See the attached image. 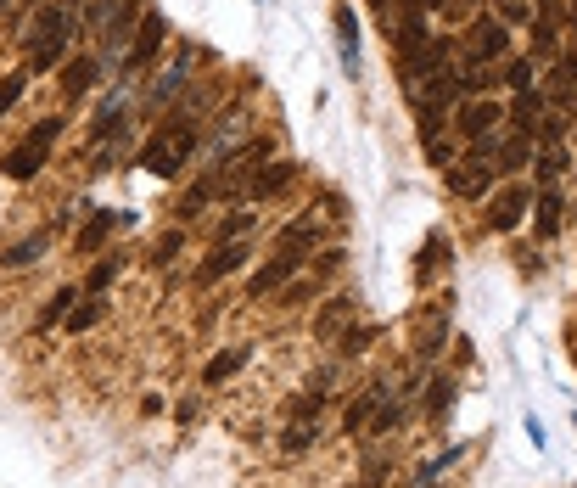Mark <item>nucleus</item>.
Masks as SVG:
<instances>
[{"label": "nucleus", "instance_id": "aec40b11", "mask_svg": "<svg viewBox=\"0 0 577 488\" xmlns=\"http://www.w3.org/2000/svg\"><path fill=\"white\" fill-rule=\"evenodd\" d=\"M533 62H561V29H555V17H533Z\"/></svg>", "mask_w": 577, "mask_h": 488}, {"label": "nucleus", "instance_id": "f8f14e48", "mask_svg": "<svg viewBox=\"0 0 577 488\" xmlns=\"http://www.w3.org/2000/svg\"><path fill=\"white\" fill-rule=\"evenodd\" d=\"M561 219H566L561 186H538V197H533V230L549 242V236H561Z\"/></svg>", "mask_w": 577, "mask_h": 488}, {"label": "nucleus", "instance_id": "de8ad7c7", "mask_svg": "<svg viewBox=\"0 0 577 488\" xmlns=\"http://www.w3.org/2000/svg\"><path fill=\"white\" fill-rule=\"evenodd\" d=\"M561 17H566V23L577 29V0H566V12H561Z\"/></svg>", "mask_w": 577, "mask_h": 488}, {"label": "nucleus", "instance_id": "bb28decb", "mask_svg": "<svg viewBox=\"0 0 577 488\" xmlns=\"http://www.w3.org/2000/svg\"><path fill=\"white\" fill-rule=\"evenodd\" d=\"M533 73H538L533 57H505V62H499V85H505V90H527V85H533Z\"/></svg>", "mask_w": 577, "mask_h": 488}, {"label": "nucleus", "instance_id": "473e14b6", "mask_svg": "<svg viewBox=\"0 0 577 488\" xmlns=\"http://www.w3.org/2000/svg\"><path fill=\"white\" fill-rule=\"evenodd\" d=\"M23 90H29V68H17V73H6V79H0V118L12 113L17 101H23Z\"/></svg>", "mask_w": 577, "mask_h": 488}, {"label": "nucleus", "instance_id": "c9c22d12", "mask_svg": "<svg viewBox=\"0 0 577 488\" xmlns=\"http://www.w3.org/2000/svg\"><path fill=\"white\" fill-rule=\"evenodd\" d=\"M118 270H124V264H118V259H101L96 270L85 275V292H90V298H101V292H107V287H113V281H118Z\"/></svg>", "mask_w": 577, "mask_h": 488}, {"label": "nucleus", "instance_id": "412c9836", "mask_svg": "<svg viewBox=\"0 0 577 488\" xmlns=\"http://www.w3.org/2000/svg\"><path fill=\"white\" fill-rule=\"evenodd\" d=\"M348 320H353V298H331V303L320 309V320H314V337H325V343H331V337H337Z\"/></svg>", "mask_w": 577, "mask_h": 488}, {"label": "nucleus", "instance_id": "ea45409f", "mask_svg": "<svg viewBox=\"0 0 577 488\" xmlns=\"http://www.w3.org/2000/svg\"><path fill=\"white\" fill-rule=\"evenodd\" d=\"M342 264H348V253H342V247H325L320 259H314V275H320V281H331V275H337Z\"/></svg>", "mask_w": 577, "mask_h": 488}, {"label": "nucleus", "instance_id": "9b49d317", "mask_svg": "<svg viewBox=\"0 0 577 488\" xmlns=\"http://www.w3.org/2000/svg\"><path fill=\"white\" fill-rule=\"evenodd\" d=\"M247 259H253V247H247V242L213 247L208 259H202V270H197V287H213V281H225V275H230V270H241Z\"/></svg>", "mask_w": 577, "mask_h": 488}, {"label": "nucleus", "instance_id": "a878e982", "mask_svg": "<svg viewBox=\"0 0 577 488\" xmlns=\"http://www.w3.org/2000/svg\"><path fill=\"white\" fill-rule=\"evenodd\" d=\"M118 225H124V214H96L85 230H79V253H101V242H107Z\"/></svg>", "mask_w": 577, "mask_h": 488}, {"label": "nucleus", "instance_id": "1a4fd4ad", "mask_svg": "<svg viewBox=\"0 0 577 488\" xmlns=\"http://www.w3.org/2000/svg\"><path fill=\"white\" fill-rule=\"evenodd\" d=\"M454 51H460V45L454 40H426V45H415V51H404V57H393L398 62V79H404V85H421L426 73H437V68H449L454 62Z\"/></svg>", "mask_w": 577, "mask_h": 488}, {"label": "nucleus", "instance_id": "20e7f679", "mask_svg": "<svg viewBox=\"0 0 577 488\" xmlns=\"http://www.w3.org/2000/svg\"><path fill=\"white\" fill-rule=\"evenodd\" d=\"M527 208H533V186L527 180H505V186L488 197V230L493 236H510V230H521V219H527Z\"/></svg>", "mask_w": 577, "mask_h": 488}, {"label": "nucleus", "instance_id": "37998d69", "mask_svg": "<svg viewBox=\"0 0 577 488\" xmlns=\"http://www.w3.org/2000/svg\"><path fill=\"white\" fill-rule=\"evenodd\" d=\"M443 12L454 17V23H465V17H477V0H437Z\"/></svg>", "mask_w": 577, "mask_h": 488}, {"label": "nucleus", "instance_id": "58836bf2", "mask_svg": "<svg viewBox=\"0 0 577 488\" xmlns=\"http://www.w3.org/2000/svg\"><path fill=\"white\" fill-rule=\"evenodd\" d=\"M443 337H449V320H432V326H426V337H421V348H415V354H421V365H432V354L443 348Z\"/></svg>", "mask_w": 577, "mask_h": 488}, {"label": "nucleus", "instance_id": "2eb2a0df", "mask_svg": "<svg viewBox=\"0 0 577 488\" xmlns=\"http://www.w3.org/2000/svg\"><path fill=\"white\" fill-rule=\"evenodd\" d=\"M45 158H51V152H45V146L23 141V146H12V152H6V158H0V174H6V180H34V174L45 169Z\"/></svg>", "mask_w": 577, "mask_h": 488}, {"label": "nucleus", "instance_id": "c03bdc74", "mask_svg": "<svg viewBox=\"0 0 577 488\" xmlns=\"http://www.w3.org/2000/svg\"><path fill=\"white\" fill-rule=\"evenodd\" d=\"M381 477H387V460H365V477H359V488H381Z\"/></svg>", "mask_w": 577, "mask_h": 488}, {"label": "nucleus", "instance_id": "9d476101", "mask_svg": "<svg viewBox=\"0 0 577 488\" xmlns=\"http://www.w3.org/2000/svg\"><path fill=\"white\" fill-rule=\"evenodd\" d=\"M292 180H297V163H286V158L258 163V169L247 174V202H275L281 191H292Z\"/></svg>", "mask_w": 577, "mask_h": 488}, {"label": "nucleus", "instance_id": "f257e3e1", "mask_svg": "<svg viewBox=\"0 0 577 488\" xmlns=\"http://www.w3.org/2000/svg\"><path fill=\"white\" fill-rule=\"evenodd\" d=\"M68 40H73V12L62 0L40 6L23 29V57H29V73H51L62 57H68Z\"/></svg>", "mask_w": 577, "mask_h": 488}, {"label": "nucleus", "instance_id": "09e8293b", "mask_svg": "<svg viewBox=\"0 0 577 488\" xmlns=\"http://www.w3.org/2000/svg\"><path fill=\"white\" fill-rule=\"evenodd\" d=\"M62 6H68V12H73V6H85V0H62Z\"/></svg>", "mask_w": 577, "mask_h": 488}, {"label": "nucleus", "instance_id": "4c0bfd02", "mask_svg": "<svg viewBox=\"0 0 577 488\" xmlns=\"http://www.w3.org/2000/svg\"><path fill=\"white\" fill-rule=\"evenodd\" d=\"M57 135H62V113H51V118H40V124H29V135H23V141H34V146H45V152H51V146H57Z\"/></svg>", "mask_w": 577, "mask_h": 488}, {"label": "nucleus", "instance_id": "cd10ccee", "mask_svg": "<svg viewBox=\"0 0 577 488\" xmlns=\"http://www.w3.org/2000/svg\"><path fill=\"white\" fill-rule=\"evenodd\" d=\"M101 315H107V303L85 292V298H79V303L68 309V320H62V326H68V331H90V326H101Z\"/></svg>", "mask_w": 577, "mask_h": 488}, {"label": "nucleus", "instance_id": "c85d7f7f", "mask_svg": "<svg viewBox=\"0 0 577 488\" xmlns=\"http://www.w3.org/2000/svg\"><path fill=\"white\" fill-rule=\"evenodd\" d=\"M314 444H320V432H314V421H292V427L281 432V449H286V455H309Z\"/></svg>", "mask_w": 577, "mask_h": 488}, {"label": "nucleus", "instance_id": "39448f33", "mask_svg": "<svg viewBox=\"0 0 577 488\" xmlns=\"http://www.w3.org/2000/svg\"><path fill=\"white\" fill-rule=\"evenodd\" d=\"M409 101H415V107H432V113H443L449 118L454 107H460L465 101V85H460V68H437V73H426L421 85H409Z\"/></svg>", "mask_w": 577, "mask_h": 488}, {"label": "nucleus", "instance_id": "f704fd0d", "mask_svg": "<svg viewBox=\"0 0 577 488\" xmlns=\"http://www.w3.org/2000/svg\"><path fill=\"white\" fill-rule=\"evenodd\" d=\"M253 225H258V219L247 214V208H236V214H225L219 225H213V236H225V242H241V236H247Z\"/></svg>", "mask_w": 577, "mask_h": 488}, {"label": "nucleus", "instance_id": "f03ea898", "mask_svg": "<svg viewBox=\"0 0 577 488\" xmlns=\"http://www.w3.org/2000/svg\"><path fill=\"white\" fill-rule=\"evenodd\" d=\"M309 264V247L297 242H275V253L264 259V270H253V281H247V292L253 298H269V292H286L297 281V270Z\"/></svg>", "mask_w": 577, "mask_h": 488}, {"label": "nucleus", "instance_id": "5701e85b", "mask_svg": "<svg viewBox=\"0 0 577 488\" xmlns=\"http://www.w3.org/2000/svg\"><path fill=\"white\" fill-rule=\"evenodd\" d=\"M45 247H51V236H29V242H17V247H6L0 253V270H23V264H34V259H45Z\"/></svg>", "mask_w": 577, "mask_h": 488}, {"label": "nucleus", "instance_id": "79ce46f5", "mask_svg": "<svg viewBox=\"0 0 577 488\" xmlns=\"http://www.w3.org/2000/svg\"><path fill=\"white\" fill-rule=\"evenodd\" d=\"M426 163H432V169H454V146L449 141H426Z\"/></svg>", "mask_w": 577, "mask_h": 488}, {"label": "nucleus", "instance_id": "f3484780", "mask_svg": "<svg viewBox=\"0 0 577 488\" xmlns=\"http://www.w3.org/2000/svg\"><path fill=\"white\" fill-rule=\"evenodd\" d=\"M527 146H533V135L510 124V130L499 135V141H493V163H499V174H516L521 163H527Z\"/></svg>", "mask_w": 577, "mask_h": 488}, {"label": "nucleus", "instance_id": "2f4dec72", "mask_svg": "<svg viewBox=\"0 0 577 488\" xmlns=\"http://www.w3.org/2000/svg\"><path fill=\"white\" fill-rule=\"evenodd\" d=\"M370 343H376V326H348V331L337 337V354H342V359H359Z\"/></svg>", "mask_w": 577, "mask_h": 488}, {"label": "nucleus", "instance_id": "c756f323", "mask_svg": "<svg viewBox=\"0 0 577 488\" xmlns=\"http://www.w3.org/2000/svg\"><path fill=\"white\" fill-rule=\"evenodd\" d=\"M73 303H79V292H73V287H57V292H51V298H45V309H40V331L57 326V320H68Z\"/></svg>", "mask_w": 577, "mask_h": 488}, {"label": "nucleus", "instance_id": "8fccbe9b", "mask_svg": "<svg viewBox=\"0 0 577 488\" xmlns=\"http://www.w3.org/2000/svg\"><path fill=\"white\" fill-rule=\"evenodd\" d=\"M0 6H12V0H0Z\"/></svg>", "mask_w": 577, "mask_h": 488}, {"label": "nucleus", "instance_id": "72a5a7b5", "mask_svg": "<svg viewBox=\"0 0 577 488\" xmlns=\"http://www.w3.org/2000/svg\"><path fill=\"white\" fill-rule=\"evenodd\" d=\"M449 410H454V382H432V388H426V416L443 421Z\"/></svg>", "mask_w": 577, "mask_h": 488}, {"label": "nucleus", "instance_id": "423d86ee", "mask_svg": "<svg viewBox=\"0 0 577 488\" xmlns=\"http://www.w3.org/2000/svg\"><path fill=\"white\" fill-rule=\"evenodd\" d=\"M499 124H505V107L493 96H465L460 107H454V130H460V141H488V135H499Z\"/></svg>", "mask_w": 577, "mask_h": 488}, {"label": "nucleus", "instance_id": "e433bc0d", "mask_svg": "<svg viewBox=\"0 0 577 488\" xmlns=\"http://www.w3.org/2000/svg\"><path fill=\"white\" fill-rule=\"evenodd\" d=\"M398 421H404V399H381V404H376V416H370V432L381 438V432H393Z\"/></svg>", "mask_w": 577, "mask_h": 488}, {"label": "nucleus", "instance_id": "dca6fc26", "mask_svg": "<svg viewBox=\"0 0 577 488\" xmlns=\"http://www.w3.org/2000/svg\"><path fill=\"white\" fill-rule=\"evenodd\" d=\"M185 79H191V51H185L180 62H174V68H163L152 79V90H146V101H152V107H169L174 96H185Z\"/></svg>", "mask_w": 577, "mask_h": 488}, {"label": "nucleus", "instance_id": "a18cd8bd", "mask_svg": "<svg viewBox=\"0 0 577 488\" xmlns=\"http://www.w3.org/2000/svg\"><path fill=\"white\" fill-rule=\"evenodd\" d=\"M499 23H527V6H521V0H505V6H499Z\"/></svg>", "mask_w": 577, "mask_h": 488}, {"label": "nucleus", "instance_id": "b1692460", "mask_svg": "<svg viewBox=\"0 0 577 488\" xmlns=\"http://www.w3.org/2000/svg\"><path fill=\"white\" fill-rule=\"evenodd\" d=\"M241 359H247V348H225V354H213L208 365H202V382H208V388H219V382H230V376L241 371Z\"/></svg>", "mask_w": 577, "mask_h": 488}, {"label": "nucleus", "instance_id": "4be33fe9", "mask_svg": "<svg viewBox=\"0 0 577 488\" xmlns=\"http://www.w3.org/2000/svg\"><path fill=\"white\" fill-rule=\"evenodd\" d=\"M381 399H387V388H381V382H376V388H365L359 399L348 404V416H342V427H348V432L370 427V416H376V404H381Z\"/></svg>", "mask_w": 577, "mask_h": 488}, {"label": "nucleus", "instance_id": "7ed1b4c3", "mask_svg": "<svg viewBox=\"0 0 577 488\" xmlns=\"http://www.w3.org/2000/svg\"><path fill=\"white\" fill-rule=\"evenodd\" d=\"M510 57V29L499 23V17H471V29H465V45H460V62H482V68H493V62Z\"/></svg>", "mask_w": 577, "mask_h": 488}, {"label": "nucleus", "instance_id": "4468645a", "mask_svg": "<svg viewBox=\"0 0 577 488\" xmlns=\"http://www.w3.org/2000/svg\"><path fill=\"white\" fill-rule=\"evenodd\" d=\"M544 96L555 101V107H572L577 101V51H561V62H555V73H549V85H544Z\"/></svg>", "mask_w": 577, "mask_h": 488}, {"label": "nucleus", "instance_id": "a19ab883", "mask_svg": "<svg viewBox=\"0 0 577 488\" xmlns=\"http://www.w3.org/2000/svg\"><path fill=\"white\" fill-rule=\"evenodd\" d=\"M437 259H449V242H443V236H432V242L421 247V275H437V270H432Z\"/></svg>", "mask_w": 577, "mask_h": 488}, {"label": "nucleus", "instance_id": "0eeeda50", "mask_svg": "<svg viewBox=\"0 0 577 488\" xmlns=\"http://www.w3.org/2000/svg\"><path fill=\"white\" fill-rule=\"evenodd\" d=\"M163 40H169V17H163V12H141L135 40H129V57H124V79H129V73H141V68H152L157 51H163Z\"/></svg>", "mask_w": 577, "mask_h": 488}, {"label": "nucleus", "instance_id": "49530a36", "mask_svg": "<svg viewBox=\"0 0 577 488\" xmlns=\"http://www.w3.org/2000/svg\"><path fill=\"white\" fill-rule=\"evenodd\" d=\"M174 253H180V230H169V236L157 242V264H163V259H174Z\"/></svg>", "mask_w": 577, "mask_h": 488}, {"label": "nucleus", "instance_id": "7c9ffc66", "mask_svg": "<svg viewBox=\"0 0 577 488\" xmlns=\"http://www.w3.org/2000/svg\"><path fill=\"white\" fill-rule=\"evenodd\" d=\"M561 169H566V152H561V146H544V152H538V163H533V180H538V186H555V180H561Z\"/></svg>", "mask_w": 577, "mask_h": 488}, {"label": "nucleus", "instance_id": "ddd939ff", "mask_svg": "<svg viewBox=\"0 0 577 488\" xmlns=\"http://www.w3.org/2000/svg\"><path fill=\"white\" fill-rule=\"evenodd\" d=\"M96 79H101V57H73L68 68H62V96L85 101L90 90H96Z\"/></svg>", "mask_w": 577, "mask_h": 488}, {"label": "nucleus", "instance_id": "393cba45", "mask_svg": "<svg viewBox=\"0 0 577 488\" xmlns=\"http://www.w3.org/2000/svg\"><path fill=\"white\" fill-rule=\"evenodd\" d=\"M275 242H297V247H320V242H325V225H320V219H314V214H297L292 225H286L281 236H275Z\"/></svg>", "mask_w": 577, "mask_h": 488}, {"label": "nucleus", "instance_id": "6e6552de", "mask_svg": "<svg viewBox=\"0 0 577 488\" xmlns=\"http://www.w3.org/2000/svg\"><path fill=\"white\" fill-rule=\"evenodd\" d=\"M499 186V163L493 158H465L449 169V191L460 202H488V191Z\"/></svg>", "mask_w": 577, "mask_h": 488}, {"label": "nucleus", "instance_id": "a211bd4d", "mask_svg": "<svg viewBox=\"0 0 577 488\" xmlns=\"http://www.w3.org/2000/svg\"><path fill=\"white\" fill-rule=\"evenodd\" d=\"M331 23H337V40H342V68L359 73V17H353L348 0H342L337 12H331Z\"/></svg>", "mask_w": 577, "mask_h": 488}, {"label": "nucleus", "instance_id": "6ab92c4d", "mask_svg": "<svg viewBox=\"0 0 577 488\" xmlns=\"http://www.w3.org/2000/svg\"><path fill=\"white\" fill-rule=\"evenodd\" d=\"M544 107H549L544 90H516V101H510V124L533 135V130H538V118H544Z\"/></svg>", "mask_w": 577, "mask_h": 488}]
</instances>
